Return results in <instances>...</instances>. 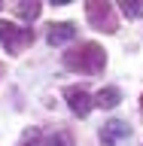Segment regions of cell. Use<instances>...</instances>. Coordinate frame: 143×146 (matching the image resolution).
Segmentation results:
<instances>
[{
	"mask_svg": "<svg viewBox=\"0 0 143 146\" xmlns=\"http://www.w3.org/2000/svg\"><path fill=\"white\" fill-rule=\"evenodd\" d=\"M64 67L82 76H100L107 67V52L98 43H79L76 49L64 52Z\"/></svg>",
	"mask_w": 143,
	"mask_h": 146,
	"instance_id": "cell-1",
	"label": "cell"
},
{
	"mask_svg": "<svg viewBox=\"0 0 143 146\" xmlns=\"http://www.w3.org/2000/svg\"><path fill=\"white\" fill-rule=\"evenodd\" d=\"M85 18L94 31H104V34H116L119 31V18H116V6L113 3H100V0H88L85 3Z\"/></svg>",
	"mask_w": 143,
	"mask_h": 146,
	"instance_id": "cell-2",
	"label": "cell"
},
{
	"mask_svg": "<svg viewBox=\"0 0 143 146\" xmlns=\"http://www.w3.org/2000/svg\"><path fill=\"white\" fill-rule=\"evenodd\" d=\"M0 43H3V49L9 55H21L34 43V31L15 25V21H0Z\"/></svg>",
	"mask_w": 143,
	"mask_h": 146,
	"instance_id": "cell-3",
	"label": "cell"
},
{
	"mask_svg": "<svg viewBox=\"0 0 143 146\" xmlns=\"http://www.w3.org/2000/svg\"><path fill=\"white\" fill-rule=\"evenodd\" d=\"M64 100H67L70 113L79 116V119H85L91 113V107H94V98H91L85 88H79V85H67V88H64Z\"/></svg>",
	"mask_w": 143,
	"mask_h": 146,
	"instance_id": "cell-4",
	"label": "cell"
},
{
	"mask_svg": "<svg viewBox=\"0 0 143 146\" xmlns=\"http://www.w3.org/2000/svg\"><path fill=\"white\" fill-rule=\"evenodd\" d=\"M98 137H100V143H104V146H119L122 140L131 137V125L122 122V119H110L107 125H100Z\"/></svg>",
	"mask_w": 143,
	"mask_h": 146,
	"instance_id": "cell-5",
	"label": "cell"
},
{
	"mask_svg": "<svg viewBox=\"0 0 143 146\" xmlns=\"http://www.w3.org/2000/svg\"><path fill=\"white\" fill-rule=\"evenodd\" d=\"M73 36H76V25L73 21H52L46 27V40L52 46H64V43H70Z\"/></svg>",
	"mask_w": 143,
	"mask_h": 146,
	"instance_id": "cell-6",
	"label": "cell"
},
{
	"mask_svg": "<svg viewBox=\"0 0 143 146\" xmlns=\"http://www.w3.org/2000/svg\"><path fill=\"white\" fill-rule=\"evenodd\" d=\"M122 104V91L116 88V85H107V88H100L98 94H94V107H100V110H113V107H119Z\"/></svg>",
	"mask_w": 143,
	"mask_h": 146,
	"instance_id": "cell-7",
	"label": "cell"
},
{
	"mask_svg": "<svg viewBox=\"0 0 143 146\" xmlns=\"http://www.w3.org/2000/svg\"><path fill=\"white\" fill-rule=\"evenodd\" d=\"M40 9H43V6H40L37 0H31V3H15V12L21 18H27V21H34V18L40 15Z\"/></svg>",
	"mask_w": 143,
	"mask_h": 146,
	"instance_id": "cell-8",
	"label": "cell"
},
{
	"mask_svg": "<svg viewBox=\"0 0 143 146\" xmlns=\"http://www.w3.org/2000/svg\"><path fill=\"white\" fill-rule=\"evenodd\" d=\"M15 146H40V128H27Z\"/></svg>",
	"mask_w": 143,
	"mask_h": 146,
	"instance_id": "cell-9",
	"label": "cell"
},
{
	"mask_svg": "<svg viewBox=\"0 0 143 146\" xmlns=\"http://www.w3.org/2000/svg\"><path fill=\"white\" fill-rule=\"evenodd\" d=\"M122 6V12H125L128 18H140L143 15V3H137V0H125V3H119Z\"/></svg>",
	"mask_w": 143,
	"mask_h": 146,
	"instance_id": "cell-10",
	"label": "cell"
},
{
	"mask_svg": "<svg viewBox=\"0 0 143 146\" xmlns=\"http://www.w3.org/2000/svg\"><path fill=\"white\" fill-rule=\"evenodd\" d=\"M49 146H70V143H67V137H64V134H58V137L49 140Z\"/></svg>",
	"mask_w": 143,
	"mask_h": 146,
	"instance_id": "cell-11",
	"label": "cell"
},
{
	"mask_svg": "<svg viewBox=\"0 0 143 146\" xmlns=\"http://www.w3.org/2000/svg\"><path fill=\"white\" fill-rule=\"evenodd\" d=\"M0 6H3V3H0Z\"/></svg>",
	"mask_w": 143,
	"mask_h": 146,
	"instance_id": "cell-12",
	"label": "cell"
},
{
	"mask_svg": "<svg viewBox=\"0 0 143 146\" xmlns=\"http://www.w3.org/2000/svg\"><path fill=\"white\" fill-rule=\"evenodd\" d=\"M0 70H3V67H0Z\"/></svg>",
	"mask_w": 143,
	"mask_h": 146,
	"instance_id": "cell-13",
	"label": "cell"
}]
</instances>
